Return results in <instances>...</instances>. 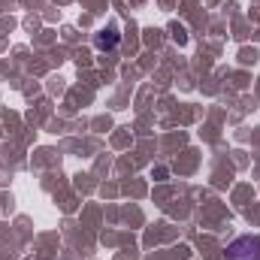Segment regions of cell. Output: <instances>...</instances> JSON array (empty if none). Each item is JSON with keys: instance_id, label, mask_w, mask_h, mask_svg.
Instances as JSON below:
<instances>
[{"instance_id": "6da1fadb", "label": "cell", "mask_w": 260, "mask_h": 260, "mask_svg": "<svg viewBox=\"0 0 260 260\" xmlns=\"http://www.w3.org/2000/svg\"><path fill=\"white\" fill-rule=\"evenodd\" d=\"M227 260H260L257 236H239L227 245Z\"/></svg>"}, {"instance_id": "7a4b0ae2", "label": "cell", "mask_w": 260, "mask_h": 260, "mask_svg": "<svg viewBox=\"0 0 260 260\" xmlns=\"http://www.w3.org/2000/svg\"><path fill=\"white\" fill-rule=\"evenodd\" d=\"M115 43H118V34H115L112 27H109V30H100V34L94 37V46H97V49H112Z\"/></svg>"}]
</instances>
